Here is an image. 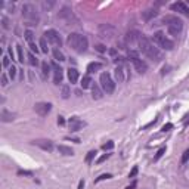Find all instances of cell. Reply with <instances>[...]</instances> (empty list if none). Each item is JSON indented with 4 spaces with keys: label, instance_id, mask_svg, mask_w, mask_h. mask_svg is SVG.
I'll list each match as a JSON object with an SVG mask.
<instances>
[{
    "label": "cell",
    "instance_id": "obj_26",
    "mask_svg": "<svg viewBox=\"0 0 189 189\" xmlns=\"http://www.w3.org/2000/svg\"><path fill=\"white\" fill-rule=\"evenodd\" d=\"M69 95H71L69 87L67 86V84H62V86H61V96H62L64 99H67V98H69Z\"/></svg>",
    "mask_w": 189,
    "mask_h": 189
},
{
    "label": "cell",
    "instance_id": "obj_6",
    "mask_svg": "<svg viewBox=\"0 0 189 189\" xmlns=\"http://www.w3.org/2000/svg\"><path fill=\"white\" fill-rule=\"evenodd\" d=\"M129 62H132V64H133L135 69L138 71L139 74H143V72H146V71H148V64L139 58L136 52H133V50L129 52Z\"/></svg>",
    "mask_w": 189,
    "mask_h": 189
},
{
    "label": "cell",
    "instance_id": "obj_9",
    "mask_svg": "<svg viewBox=\"0 0 189 189\" xmlns=\"http://www.w3.org/2000/svg\"><path fill=\"white\" fill-rule=\"evenodd\" d=\"M44 38L53 46H61L62 44V38H61V35L56 30H46L44 31Z\"/></svg>",
    "mask_w": 189,
    "mask_h": 189
},
{
    "label": "cell",
    "instance_id": "obj_12",
    "mask_svg": "<svg viewBox=\"0 0 189 189\" xmlns=\"http://www.w3.org/2000/svg\"><path fill=\"white\" fill-rule=\"evenodd\" d=\"M50 109H52V105L47 102H38L34 105V111L38 115H41V117L47 115V114L50 112Z\"/></svg>",
    "mask_w": 189,
    "mask_h": 189
},
{
    "label": "cell",
    "instance_id": "obj_13",
    "mask_svg": "<svg viewBox=\"0 0 189 189\" xmlns=\"http://www.w3.org/2000/svg\"><path fill=\"white\" fill-rule=\"evenodd\" d=\"M172 11L174 12H179V14H182V15H185V17H189V6L186 3H183V2H176V3H172Z\"/></svg>",
    "mask_w": 189,
    "mask_h": 189
},
{
    "label": "cell",
    "instance_id": "obj_45",
    "mask_svg": "<svg viewBox=\"0 0 189 189\" xmlns=\"http://www.w3.org/2000/svg\"><path fill=\"white\" fill-rule=\"evenodd\" d=\"M95 47H96V50H98V52H105V50H106V47L102 46V44H96Z\"/></svg>",
    "mask_w": 189,
    "mask_h": 189
},
{
    "label": "cell",
    "instance_id": "obj_28",
    "mask_svg": "<svg viewBox=\"0 0 189 189\" xmlns=\"http://www.w3.org/2000/svg\"><path fill=\"white\" fill-rule=\"evenodd\" d=\"M40 50L43 52V53H47V52H49L47 41H46V38H44V37H43V38H40Z\"/></svg>",
    "mask_w": 189,
    "mask_h": 189
},
{
    "label": "cell",
    "instance_id": "obj_22",
    "mask_svg": "<svg viewBox=\"0 0 189 189\" xmlns=\"http://www.w3.org/2000/svg\"><path fill=\"white\" fill-rule=\"evenodd\" d=\"M102 68V64L101 62H90L89 65H87V72L89 74H92V72H96L98 69Z\"/></svg>",
    "mask_w": 189,
    "mask_h": 189
},
{
    "label": "cell",
    "instance_id": "obj_44",
    "mask_svg": "<svg viewBox=\"0 0 189 189\" xmlns=\"http://www.w3.org/2000/svg\"><path fill=\"white\" fill-rule=\"evenodd\" d=\"M28 44H30V49H31V52H35V53L38 52V47L34 44V41H33V43H28Z\"/></svg>",
    "mask_w": 189,
    "mask_h": 189
},
{
    "label": "cell",
    "instance_id": "obj_36",
    "mask_svg": "<svg viewBox=\"0 0 189 189\" xmlns=\"http://www.w3.org/2000/svg\"><path fill=\"white\" fill-rule=\"evenodd\" d=\"M102 148L105 149V151H109V149H112V148H114V142H112V140H108L106 143H103V145H102Z\"/></svg>",
    "mask_w": 189,
    "mask_h": 189
},
{
    "label": "cell",
    "instance_id": "obj_29",
    "mask_svg": "<svg viewBox=\"0 0 189 189\" xmlns=\"http://www.w3.org/2000/svg\"><path fill=\"white\" fill-rule=\"evenodd\" d=\"M49 69H50V67L47 65V62H41V72H43V77H47V75H49Z\"/></svg>",
    "mask_w": 189,
    "mask_h": 189
},
{
    "label": "cell",
    "instance_id": "obj_51",
    "mask_svg": "<svg viewBox=\"0 0 189 189\" xmlns=\"http://www.w3.org/2000/svg\"><path fill=\"white\" fill-rule=\"evenodd\" d=\"M188 123H189V114L185 117V124H188Z\"/></svg>",
    "mask_w": 189,
    "mask_h": 189
},
{
    "label": "cell",
    "instance_id": "obj_40",
    "mask_svg": "<svg viewBox=\"0 0 189 189\" xmlns=\"http://www.w3.org/2000/svg\"><path fill=\"white\" fill-rule=\"evenodd\" d=\"M170 129H173V124H172V123H167L166 126H163V129H161V130H163V132H169Z\"/></svg>",
    "mask_w": 189,
    "mask_h": 189
},
{
    "label": "cell",
    "instance_id": "obj_21",
    "mask_svg": "<svg viewBox=\"0 0 189 189\" xmlns=\"http://www.w3.org/2000/svg\"><path fill=\"white\" fill-rule=\"evenodd\" d=\"M158 15V12L155 11V9H146L145 12H142V18L145 19V21H149V19H152Z\"/></svg>",
    "mask_w": 189,
    "mask_h": 189
},
{
    "label": "cell",
    "instance_id": "obj_16",
    "mask_svg": "<svg viewBox=\"0 0 189 189\" xmlns=\"http://www.w3.org/2000/svg\"><path fill=\"white\" fill-rule=\"evenodd\" d=\"M0 120L3 121V123H11V121L15 120V114L11 112V111H8L6 108H2V111H0Z\"/></svg>",
    "mask_w": 189,
    "mask_h": 189
},
{
    "label": "cell",
    "instance_id": "obj_20",
    "mask_svg": "<svg viewBox=\"0 0 189 189\" xmlns=\"http://www.w3.org/2000/svg\"><path fill=\"white\" fill-rule=\"evenodd\" d=\"M140 37H142V34H140L139 31H129L127 35H126V40H127V41H130V43H133V41H138V43H139Z\"/></svg>",
    "mask_w": 189,
    "mask_h": 189
},
{
    "label": "cell",
    "instance_id": "obj_1",
    "mask_svg": "<svg viewBox=\"0 0 189 189\" xmlns=\"http://www.w3.org/2000/svg\"><path fill=\"white\" fill-rule=\"evenodd\" d=\"M139 47H140V52H142L145 56H148V58L152 59L154 62H160V61L163 59L161 50L155 46L148 37H145V35L140 37V40H139Z\"/></svg>",
    "mask_w": 189,
    "mask_h": 189
},
{
    "label": "cell",
    "instance_id": "obj_2",
    "mask_svg": "<svg viewBox=\"0 0 189 189\" xmlns=\"http://www.w3.org/2000/svg\"><path fill=\"white\" fill-rule=\"evenodd\" d=\"M67 43L68 46L77 53H84L89 47V41L83 34H78V33H71L67 38Z\"/></svg>",
    "mask_w": 189,
    "mask_h": 189
},
{
    "label": "cell",
    "instance_id": "obj_35",
    "mask_svg": "<svg viewBox=\"0 0 189 189\" xmlns=\"http://www.w3.org/2000/svg\"><path fill=\"white\" fill-rule=\"evenodd\" d=\"M95 155H96V151H90V152L86 155V163H87V164H90V163H92V160L95 158Z\"/></svg>",
    "mask_w": 189,
    "mask_h": 189
},
{
    "label": "cell",
    "instance_id": "obj_47",
    "mask_svg": "<svg viewBox=\"0 0 189 189\" xmlns=\"http://www.w3.org/2000/svg\"><path fill=\"white\" fill-rule=\"evenodd\" d=\"M58 124H59V126H64V124H65V120H64V117H58Z\"/></svg>",
    "mask_w": 189,
    "mask_h": 189
},
{
    "label": "cell",
    "instance_id": "obj_32",
    "mask_svg": "<svg viewBox=\"0 0 189 189\" xmlns=\"http://www.w3.org/2000/svg\"><path fill=\"white\" fill-rule=\"evenodd\" d=\"M28 64H30V65H33V67H34V65H37V64H38V61H37V58H35L34 55H33V53H28Z\"/></svg>",
    "mask_w": 189,
    "mask_h": 189
},
{
    "label": "cell",
    "instance_id": "obj_19",
    "mask_svg": "<svg viewBox=\"0 0 189 189\" xmlns=\"http://www.w3.org/2000/svg\"><path fill=\"white\" fill-rule=\"evenodd\" d=\"M78 78H80V74H78V71L75 68H68V80L71 84H74V83H77L78 81Z\"/></svg>",
    "mask_w": 189,
    "mask_h": 189
},
{
    "label": "cell",
    "instance_id": "obj_48",
    "mask_svg": "<svg viewBox=\"0 0 189 189\" xmlns=\"http://www.w3.org/2000/svg\"><path fill=\"white\" fill-rule=\"evenodd\" d=\"M83 188H84V180L81 179V180L78 182V188H77V189H83Z\"/></svg>",
    "mask_w": 189,
    "mask_h": 189
},
{
    "label": "cell",
    "instance_id": "obj_17",
    "mask_svg": "<svg viewBox=\"0 0 189 189\" xmlns=\"http://www.w3.org/2000/svg\"><path fill=\"white\" fill-rule=\"evenodd\" d=\"M126 71H127V69H126L124 65H118V67L115 68V78H117L120 83L129 78V75H126Z\"/></svg>",
    "mask_w": 189,
    "mask_h": 189
},
{
    "label": "cell",
    "instance_id": "obj_27",
    "mask_svg": "<svg viewBox=\"0 0 189 189\" xmlns=\"http://www.w3.org/2000/svg\"><path fill=\"white\" fill-rule=\"evenodd\" d=\"M17 52H18V61L19 62H22L24 64V58H25V55H24V49H22V46L21 44H17Z\"/></svg>",
    "mask_w": 189,
    "mask_h": 189
},
{
    "label": "cell",
    "instance_id": "obj_37",
    "mask_svg": "<svg viewBox=\"0 0 189 189\" xmlns=\"http://www.w3.org/2000/svg\"><path fill=\"white\" fill-rule=\"evenodd\" d=\"M164 152H166V148H160V149H158V152H157V155L154 157V161H158V160L164 155Z\"/></svg>",
    "mask_w": 189,
    "mask_h": 189
},
{
    "label": "cell",
    "instance_id": "obj_8",
    "mask_svg": "<svg viewBox=\"0 0 189 189\" xmlns=\"http://www.w3.org/2000/svg\"><path fill=\"white\" fill-rule=\"evenodd\" d=\"M98 33H99V35L102 38L111 40V38H114L117 35V30H115V27H112L109 24H101L99 28H98Z\"/></svg>",
    "mask_w": 189,
    "mask_h": 189
},
{
    "label": "cell",
    "instance_id": "obj_42",
    "mask_svg": "<svg viewBox=\"0 0 189 189\" xmlns=\"http://www.w3.org/2000/svg\"><path fill=\"white\" fill-rule=\"evenodd\" d=\"M53 5H55V2H49V3H47V2H43V8H46V9L52 8Z\"/></svg>",
    "mask_w": 189,
    "mask_h": 189
},
{
    "label": "cell",
    "instance_id": "obj_3",
    "mask_svg": "<svg viewBox=\"0 0 189 189\" xmlns=\"http://www.w3.org/2000/svg\"><path fill=\"white\" fill-rule=\"evenodd\" d=\"M163 22L167 25V30L172 35H179L183 30V21L179 19L177 17H173V15H169V17L163 18Z\"/></svg>",
    "mask_w": 189,
    "mask_h": 189
},
{
    "label": "cell",
    "instance_id": "obj_49",
    "mask_svg": "<svg viewBox=\"0 0 189 189\" xmlns=\"http://www.w3.org/2000/svg\"><path fill=\"white\" fill-rule=\"evenodd\" d=\"M135 188H136V182H133L130 186H127V189H135Z\"/></svg>",
    "mask_w": 189,
    "mask_h": 189
},
{
    "label": "cell",
    "instance_id": "obj_25",
    "mask_svg": "<svg viewBox=\"0 0 189 189\" xmlns=\"http://www.w3.org/2000/svg\"><path fill=\"white\" fill-rule=\"evenodd\" d=\"M92 78H90V75H84L83 77V80H81V87L83 89H89V87H92Z\"/></svg>",
    "mask_w": 189,
    "mask_h": 189
},
{
    "label": "cell",
    "instance_id": "obj_34",
    "mask_svg": "<svg viewBox=\"0 0 189 189\" xmlns=\"http://www.w3.org/2000/svg\"><path fill=\"white\" fill-rule=\"evenodd\" d=\"M8 74H9V77H11V78L14 80V78L17 77V68H15L14 65H12V67H9V71H8Z\"/></svg>",
    "mask_w": 189,
    "mask_h": 189
},
{
    "label": "cell",
    "instance_id": "obj_46",
    "mask_svg": "<svg viewBox=\"0 0 189 189\" xmlns=\"http://www.w3.org/2000/svg\"><path fill=\"white\" fill-rule=\"evenodd\" d=\"M138 174V167H133V170L130 172V174H129V177H135Z\"/></svg>",
    "mask_w": 189,
    "mask_h": 189
},
{
    "label": "cell",
    "instance_id": "obj_11",
    "mask_svg": "<svg viewBox=\"0 0 189 189\" xmlns=\"http://www.w3.org/2000/svg\"><path fill=\"white\" fill-rule=\"evenodd\" d=\"M58 17L61 18V19H64L65 22H77V18L74 17V14H72V11L69 9L68 6H64L62 9H61V12H59V15Z\"/></svg>",
    "mask_w": 189,
    "mask_h": 189
},
{
    "label": "cell",
    "instance_id": "obj_38",
    "mask_svg": "<svg viewBox=\"0 0 189 189\" xmlns=\"http://www.w3.org/2000/svg\"><path fill=\"white\" fill-rule=\"evenodd\" d=\"M2 25H3V28H9V19L6 17H2Z\"/></svg>",
    "mask_w": 189,
    "mask_h": 189
},
{
    "label": "cell",
    "instance_id": "obj_30",
    "mask_svg": "<svg viewBox=\"0 0 189 189\" xmlns=\"http://www.w3.org/2000/svg\"><path fill=\"white\" fill-rule=\"evenodd\" d=\"M24 37L27 38V41H28V43H33V38H34V34H33V31H31V30H27V31L24 33Z\"/></svg>",
    "mask_w": 189,
    "mask_h": 189
},
{
    "label": "cell",
    "instance_id": "obj_31",
    "mask_svg": "<svg viewBox=\"0 0 189 189\" xmlns=\"http://www.w3.org/2000/svg\"><path fill=\"white\" fill-rule=\"evenodd\" d=\"M9 64H11V58H9L8 55H5V56L2 58V65H3V68H9Z\"/></svg>",
    "mask_w": 189,
    "mask_h": 189
},
{
    "label": "cell",
    "instance_id": "obj_10",
    "mask_svg": "<svg viewBox=\"0 0 189 189\" xmlns=\"http://www.w3.org/2000/svg\"><path fill=\"white\" fill-rule=\"evenodd\" d=\"M68 127H69V132H78L83 127H86V121L80 120L78 117H71L68 120Z\"/></svg>",
    "mask_w": 189,
    "mask_h": 189
},
{
    "label": "cell",
    "instance_id": "obj_23",
    "mask_svg": "<svg viewBox=\"0 0 189 189\" xmlns=\"http://www.w3.org/2000/svg\"><path fill=\"white\" fill-rule=\"evenodd\" d=\"M58 151L62 155H74V151H72L69 146H67V145H59V146H58Z\"/></svg>",
    "mask_w": 189,
    "mask_h": 189
},
{
    "label": "cell",
    "instance_id": "obj_39",
    "mask_svg": "<svg viewBox=\"0 0 189 189\" xmlns=\"http://www.w3.org/2000/svg\"><path fill=\"white\" fill-rule=\"evenodd\" d=\"M188 160H189V149H186L183 152V155H182V163H186Z\"/></svg>",
    "mask_w": 189,
    "mask_h": 189
},
{
    "label": "cell",
    "instance_id": "obj_33",
    "mask_svg": "<svg viewBox=\"0 0 189 189\" xmlns=\"http://www.w3.org/2000/svg\"><path fill=\"white\" fill-rule=\"evenodd\" d=\"M112 177V174H109V173H105V174H101L96 180H95V183H98V182H101V180H105V179H111Z\"/></svg>",
    "mask_w": 189,
    "mask_h": 189
},
{
    "label": "cell",
    "instance_id": "obj_18",
    "mask_svg": "<svg viewBox=\"0 0 189 189\" xmlns=\"http://www.w3.org/2000/svg\"><path fill=\"white\" fill-rule=\"evenodd\" d=\"M102 96H103V90L101 89V86L93 83L92 84V98L98 101V99H102Z\"/></svg>",
    "mask_w": 189,
    "mask_h": 189
},
{
    "label": "cell",
    "instance_id": "obj_43",
    "mask_svg": "<svg viewBox=\"0 0 189 189\" xmlns=\"http://www.w3.org/2000/svg\"><path fill=\"white\" fill-rule=\"evenodd\" d=\"M108 158H109V154H103L102 157H101V158L98 160V163L101 164V163H103V161H105V160H108Z\"/></svg>",
    "mask_w": 189,
    "mask_h": 189
},
{
    "label": "cell",
    "instance_id": "obj_5",
    "mask_svg": "<svg viewBox=\"0 0 189 189\" xmlns=\"http://www.w3.org/2000/svg\"><path fill=\"white\" fill-rule=\"evenodd\" d=\"M152 38H154V41L160 47H163V49H166V50H173V49H174V41L170 40L163 31L154 33V37H152Z\"/></svg>",
    "mask_w": 189,
    "mask_h": 189
},
{
    "label": "cell",
    "instance_id": "obj_50",
    "mask_svg": "<svg viewBox=\"0 0 189 189\" xmlns=\"http://www.w3.org/2000/svg\"><path fill=\"white\" fill-rule=\"evenodd\" d=\"M9 56L14 59V52H12V47H9Z\"/></svg>",
    "mask_w": 189,
    "mask_h": 189
},
{
    "label": "cell",
    "instance_id": "obj_24",
    "mask_svg": "<svg viewBox=\"0 0 189 189\" xmlns=\"http://www.w3.org/2000/svg\"><path fill=\"white\" fill-rule=\"evenodd\" d=\"M53 58H55V61H59V62H64L65 61V55L62 53V52L59 50V49H53Z\"/></svg>",
    "mask_w": 189,
    "mask_h": 189
},
{
    "label": "cell",
    "instance_id": "obj_14",
    "mask_svg": "<svg viewBox=\"0 0 189 189\" xmlns=\"http://www.w3.org/2000/svg\"><path fill=\"white\" fill-rule=\"evenodd\" d=\"M31 143L35 145V146H38V148H41L43 151H47V152H50L52 149H53L52 140H47V139H35V140H33Z\"/></svg>",
    "mask_w": 189,
    "mask_h": 189
},
{
    "label": "cell",
    "instance_id": "obj_41",
    "mask_svg": "<svg viewBox=\"0 0 189 189\" xmlns=\"http://www.w3.org/2000/svg\"><path fill=\"white\" fill-rule=\"evenodd\" d=\"M2 86H8V77H6V74H2Z\"/></svg>",
    "mask_w": 189,
    "mask_h": 189
},
{
    "label": "cell",
    "instance_id": "obj_7",
    "mask_svg": "<svg viewBox=\"0 0 189 189\" xmlns=\"http://www.w3.org/2000/svg\"><path fill=\"white\" fill-rule=\"evenodd\" d=\"M99 83H101V87H102V90L106 93V95L114 93V90H115V83H114L112 77H111L108 72H102V74H101Z\"/></svg>",
    "mask_w": 189,
    "mask_h": 189
},
{
    "label": "cell",
    "instance_id": "obj_4",
    "mask_svg": "<svg viewBox=\"0 0 189 189\" xmlns=\"http://www.w3.org/2000/svg\"><path fill=\"white\" fill-rule=\"evenodd\" d=\"M22 17L30 22V25H35L38 22V12L34 5H31V3H25L22 6Z\"/></svg>",
    "mask_w": 189,
    "mask_h": 189
},
{
    "label": "cell",
    "instance_id": "obj_15",
    "mask_svg": "<svg viewBox=\"0 0 189 189\" xmlns=\"http://www.w3.org/2000/svg\"><path fill=\"white\" fill-rule=\"evenodd\" d=\"M52 68H53V81H55V84H59V83H62V78H64V72H62V68L56 64V62H53L52 64Z\"/></svg>",
    "mask_w": 189,
    "mask_h": 189
}]
</instances>
